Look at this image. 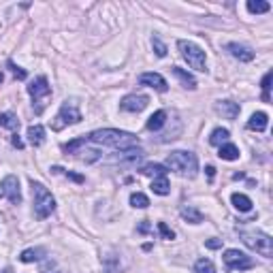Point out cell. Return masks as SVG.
Listing matches in <instances>:
<instances>
[{
  "instance_id": "6da1fadb",
  "label": "cell",
  "mask_w": 273,
  "mask_h": 273,
  "mask_svg": "<svg viewBox=\"0 0 273 273\" xmlns=\"http://www.w3.org/2000/svg\"><path fill=\"white\" fill-rule=\"evenodd\" d=\"M86 139H88L90 145H105V147H113L117 152L139 147V139L135 135L126 133V130H117V128L94 130V133H90Z\"/></svg>"
},
{
  "instance_id": "7a4b0ae2",
  "label": "cell",
  "mask_w": 273,
  "mask_h": 273,
  "mask_svg": "<svg viewBox=\"0 0 273 273\" xmlns=\"http://www.w3.org/2000/svg\"><path fill=\"white\" fill-rule=\"evenodd\" d=\"M32 188V203H34V216L39 220H45L47 216H52L56 209V198L52 196V192L47 190L41 182H30Z\"/></svg>"
},
{
  "instance_id": "3957f363",
  "label": "cell",
  "mask_w": 273,
  "mask_h": 273,
  "mask_svg": "<svg viewBox=\"0 0 273 273\" xmlns=\"http://www.w3.org/2000/svg\"><path fill=\"white\" fill-rule=\"evenodd\" d=\"M169 169H173L175 173H180L184 177H194L198 171V160L192 152H186V150H175L169 154L167 158Z\"/></svg>"
},
{
  "instance_id": "277c9868",
  "label": "cell",
  "mask_w": 273,
  "mask_h": 273,
  "mask_svg": "<svg viewBox=\"0 0 273 273\" xmlns=\"http://www.w3.org/2000/svg\"><path fill=\"white\" fill-rule=\"evenodd\" d=\"M241 241L250 247V250L258 252L260 256L271 258L273 256V239L267 233H260V231H239Z\"/></svg>"
},
{
  "instance_id": "5b68a950",
  "label": "cell",
  "mask_w": 273,
  "mask_h": 273,
  "mask_svg": "<svg viewBox=\"0 0 273 273\" xmlns=\"http://www.w3.org/2000/svg\"><path fill=\"white\" fill-rule=\"evenodd\" d=\"M177 49H180L182 58L188 62L190 68L194 70H201V73H205L207 70V58H205V52L201 49V47L192 41H177Z\"/></svg>"
},
{
  "instance_id": "8992f818",
  "label": "cell",
  "mask_w": 273,
  "mask_h": 273,
  "mask_svg": "<svg viewBox=\"0 0 273 273\" xmlns=\"http://www.w3.org/2000/svg\"><path fill=\"white\" fill-rule=\"evenodd\" d=\"M28 94L32 96L34 113H43L47 101H49V96H52V86H49V81H47V77L41 75V77L34 79L28 86Z\"/></svg>"
},
{
  "instance_id": "52a82bcc",
  "label": "cell",
  "mask_w": 273,
  "mask_h": 273,
  "mask_svg": "<svg viewBox=\"0 0 273 273\" xmlns=\"http://www.w3.org/2000/svg\"><path fill=\"white\" fill-rule=\"evenodd\" d=\"M79 122H81V111H79L77 101H64L60 111H58V115H56L54 130H62L68 124H79Z\"/></svg>"
},
{
  "instance_id": "ba28073f",
  "label": "cell",
  "mask_w": 273,
  "mask_h": 273,
  "mask_svg": "<svg viewBox=\"0 0 273 273\" xmlns=\"http://www.w3.org/2000/svg\"><path fill=\"white\" fill-rule=\"evenodd\" d=\"M222 258H224V265H227L229 269H233V271H245V269L254 267L252 256H247L239 250H227Z\"/></svg>"
},
{
  "instance_id": "9c48e42d",
  "label": "cell",
  "mask_w": 273,
  "mask_h": 273,
  "mask_svg": "<svg viewBox=\"0 0 273 273\" xmlns=\"http://www.w3.org/2000/svg\"><path fill=\"white\" fill-rule=\"evenodd\" d=\"M0 188H3V194L7 196V201L11 205H19L21 203V190H19V180L15 175H7L3 182H0Z\"/></svg>"
},
{
  "instance_id": "30bf717a",
  "label": "cell",
  "mask_w": 273,
  "mask_h": 273,
  "mask_svg": "<svg viewBox=\"0 0 273 273\" xmlns=\"http://www.w3.org/2000/svg\"><path fill=\"white\" fill-rule=\"evenodd\" d=\"M147 105H150V98L145 96V94H128V96L122 98L120 109L128 111V113H141Z\"/></svg>"
},
{
  "instance_id": "8fae6325",
  "label": "cell",
  "mask_w": 273,
  "mask_h": 273,
  "mask_svg": "<svg viewBox=\"0 0 273 273\" xmlns=\"http://www.w3.org/2000/svg\"><path fill=\"white\" fill-rule=\"evenodd\" d=\"M139 84L141 86H147V88H154L156 92H167L169 86H167V79H164L160 73H143L139 77Z\"/></svg>"
},
{
  "instance_id": "7c38bea8",
  "label": "cell",
  "mask_w": 273,
  "mask_h": 273,
  "mask_svg": "<svg viewBox=\"0 0 273 273\" xmlns=\"http://www.w3.org/2000/svg\"><path fill=\"white\" fill-rule=\"evenodd\" d=\"M141 158H143V152H141L139 147H133V150H122L117 152L115 156L111 158L113 164H137Z\"/></svg>"
},
{
  "instance_id": "4fadbf2b",
  "label": "cell",
  "mask_w": 273,
  "mask_h": 273,
  "mask_svg": "<svg viewBox=\"0 0 273 273\" xmlns=\"http://www.w3.org/2000/svg\"><path fill=\"white\" fill-rule=\"evenodd\" d=\"M227 52L237 58L239 62H252L254 60V52L250 49V47H245V45H239V43H229L227 45Z\"/></svg>"
},
{
  "instance_id": "5bb4252c",
  "label": "cell",
  "mask_w": 273,
  "mask_h": 273,
  "mask_svg": "<svg viewBox=\"0 0 273 273\" xmlns=\"http://www.w3.org/2000/svg\"><path fill=\"white\" fill-rule=\"evenodd\" d=\"M216 111L222 115V117H227V120H235L237 115H239L241 111V107L233 103V101H218L216 103Z\"/></svg>"
},
{
  "instance_id": "9a60e30c",
  "label": "cell",
  "mask_w": 273,
  "mask_h": 273,
  "mask_svg": "<svg viewBox=\"0 0 273 273\" xmlns=\"http://www.w3.org/2000/svg\"><path fill=\"white\" fill-rule=\"evenodd\" d=\"M267 122H269L267 113L265 111H256V113H252L250 120H247V128L256 130V133H265V130H267Z\"/></svg>"
},
{
  "instance_id": "2e32d148",
  "label": "cell",
  "mask_w": 273,
  "mask_h": 273,
  "mask_svg": "<svg viewBox=\"0 0 273 273\" xmlns=\"http://www.w3.org/2000/svg\"><path fill=\"white\" fill-rule=\"evenodd\" d=\"M171 70H173V75L182 81V86H184V88H188V90H196V79H194L192 75H190L188 70H184V68H180V66H173Z\"/></svg>"
},
{
  "instance_id": "e0dca14e",
  "label": "cell",
  "mask_w": 273,
  "mask_h": 273,
  "mask_svg": "<svg viewBox=\"0 0 273 273\" xmlns=\"http://www.w3.org/2000/svg\"><path fill=\"white\" fill-rule=\"evenodd\" d=\"M180 213H182V218H184V220L192 222V224H201V222H203V213H201L194 205H182Z\"/></svg>"
},
{
  "instance_id": "ac0fdd59",
  "label": "cell",
  "mask_w": 273,
  "mask_h": 273,
  "mask_svg": "<svg viewBox=\"0 0 273 273\" xmlns=\"http://www.w3.org/2000/svg\"><path fill=\"white\" fill-rule=\"evenodd\" d=\"M152 192H154V194H158V196H167V194L171 192V186H169L167 175L154 177V182H152Z\"/></svg>"
},
{
  "instance_id": "d6986e66",
  "label": "cell",
  "mask_w": 273,
  "mask_h": 273,
  "mask_svg": "<svg viewBox=\"0 0 273 273\" xmlns=\"http://www.w3.org/2000/svg\"><path fill=\"white\" fill-rule=\"evenodd\" d=\"M28 141H30V145H34V147L43 145V141H45V128L41 124L30 126L28 128Z\"/></svg>"
},
{
  "instance_id": "ffe728a7",
  "label": "cell",
  "mask_w": 273,
  "mask_h": 273,
  "mask_svg": "<svg viewBox=\"0 0 273 273\" xmlns=\"http://www.w3.org/2000/svg\"><path fill=\"white\" fill-rule=\"evenodd\" d=\"M231 201H233V207L237 209V211H252V198L250 196H245V194H241V192H235L233 196H231Z\"/></svg>"
},
{
  "instance_id": "44dd1931",
  "label": "cell",
  "mask_w": 273,
  "mask_h": 273,
  "mask_svg": "<svg viewBox=\"0 0 273 273\" xmlns=\"http://www.w3.org/2000/svg\"><path fill=\"white\" fill-rule=\"evenodd\" d=\"M164 122H167V111H156V113H152L150 115V120H147V130H160L164 126Z\"/></svg>"
},
{
  "instance_id": "7402d4cb",
  "label": "cell",
  "mask_w": 273,
  "mask_h": 273,
  "mask_svg": "<svg viewBox=\"0 0 273 273\" xmlns=\"http://www.w3.org/2000/svg\"><path fill=\"white\" fill-rule=\"evenodd\" d=\"M139 173L141 175H152V177H162V175H167V167H164V164H158V162H150V164H145V167H141Z\"/></svg>"
},
{
  "instance_id": "603a6c76",
  "label": "cell",
  "mask_w": 273,
  "mask_h": 273,
  "mask_svg": "<svg viewBox=\"0 0 273 273\" xmlns=\"http://www.w3.org/2000/svg\"><path fill=\"white\" fill-rule=\"evenodd\" d=\"M0 126L7 128V130H17V128H19L17 115H15V113H11V111L0 113Z\"/></svg>"
},
{
  "instance_id": "cb8c5ba5",
  "label": "cell",
  "mask_w": 273,
  "mask_h": 273,
  "mask_svg": "<svg viewBox=\"0 0 273 273\" xmlns=\"http://www.w3.org/2000/svg\"><path fill=\"white\" fill-rule=\"evenodd\" d=\"M45 254L43 247H28L19 254V260L21 263H34V260H41V256Z\"/></svg>"
},
{
  "instance_id": "d4e9b609",
  "label": "cell",
  "mask_w": 273,
  "mask_h": 273,
  "mask_svg": "<svg viewBox=\"0 0 273 273\" xmlns=\"http://www.w3.org/2000/svg\"><path fill=\"white\" fill-rule=\"evenodd\" d=\"M218 156L222 160H237V158H239V147L233 145V143H224V145H220Z\"/></svg>"
},
{
  "instance_id": "484cf974",
  "label": "cell",
  "mask_w": 273,
  "mask_h": 273,
  "mask_svg": "<svg viewBox=\"0 0 273 273\" xmlns=\"http://www.w3.org/2000/svg\"><path fill=\"white\" fill-rule=\"evenodd\" d=\"M229 137H231V133L227 128H216L211 133V137H209V143L211 145H222V143H227L229 141Z\"/></svg>"
},
{
  "instance_id": "4316f807",
  "label": "cell",
  "mask_w": 273,
  "mask_h": 273,
  "mask_svg": "<svg viewBox=\"0 0 273 273\" xmlns=\"http://www.w3.org/2000/svg\"><path fill=\"white\" fill-rule=\"evenodd\" d=\"M271 9V5L269 3H263V0H250V3H247V11H250L252 15H260V13H267V11Z\"/></svg>"
},
{
  "instance_id": "83f0119b",
  "label": "cell",
  "mask_w": 273,
  "mask_h": 273,
  "mask_svg": "<svg viewBox=\"0 0 273 273\" xmlns=\"http://www.w3.org/2000/svg\"><path fill=\"white\" fill-rule=\"evenodd\" d=\"M130 205L139 207V209H145V207H150V198L143 192H133L130 194Z\"/></svg>"
},
{
  "instance_id": "f1b7e54d",
  "label": "cell",
  "mask_w": 273,
  "mask_h": 273,
  "mask_svg": "<svg viewBox=\"0 0 273 273\" xmlns=\"http://www.w3.org/2000/svg\"><path fill=\"white\" fill-rule=\"evenodd\" d=\"M194 273H216V267L209 258H198L194 265Z\"/></svg>"
},
{
  "instance_id": "f546056e",
  "label": "cell",
  "mask_w": 273,
  "mask_h": 273,
  "mask_svg": "<svg viewBox=\"0 0 273 273\" xmlns=\"http://www.w3.org/2000/svg\"><path fill=\"white\" fill-rule=\"evenodd\" d=\"M7 66H9V70H11V73H13V77H15V79L23 81V79L28 77V73H26V70H23L21 66H17L13 60H9V62H7Z\"/></svg>"
},
{
  "instance_id": "4dcf8cb0",
  "label": "cell",
  "mask_w": 273,
  "mask_h": 273,
  "mask_svg": "<svg viewBox=\"0 0 273 273\" xmlns=\"http://www.w3.org/2000/svg\"><path fill=\"white\" fill-rule=\"evenodd\" d=\"M152 47H154V52H156L158 58H164V56H167V45H164L158 37H154V39H152Z\"/></svg>"
},
{
  "instance_id": "1f68e13d",
  "label": "cell",
  "mask_w": 273,
  "mask_h": 273,
  "mask_svg": "<svg viewBox=\"0 0 273 273\" xmlns=\"http://www.w3.org/2000/svg\"><path fill=\"white\" fill-rule=\"evenodd\" d=\"M54 173H64L68 180H73V182H77V184H84L86 180H84V175H77V173H70V171H64V169H60V167H54L52 169Z\"/></svg>"
},
{
  "instance_id": "d6a6232c",
  "label": "cell",
  "mask_w": 273,
  "mask_h": 273,
  "mask_svg": "<svg viewBox=\"0 0 273 273\" xmlns=\"http://www.w3.org/2000/svg\"><path fill=\"white\" fill-rule=\"evenodd\" d=\"M271 84V73H265V77H263V101L265 103H269L271 101V94H269V86Z\"/></svg>"
},
{
  "instance_id": "836d02e7",
  "label": "cell",
  "mask_w": 273,
  "mask_h": 273,
  "mask_svg": "<svg viewBox=\"0 0 273 273\" xmlns=\"http://www.w3.org/2000/svg\"><path fill=\"white\" fill-rule=\"evenodd\" d=\"M158 233L162 235V239H175V233L164 222H158Z\"/></svg>"
},
{
  "instance_id": "e575fe53",
  "label": "cell",
  "mask_w": 273,
  "mask_h": 273,
  "mask_svg": "<svg viewBox=\"0 0 273 273\" xmlns=\"http://www.w3.org/2000/svg\"><path fill=\"white\" fill-rule=\"evenodd\" d=\"M205 245L209 247V250H218V247H222V241L220 239H209V241H205Z\"/></svg>"
},
{
  "instance_id": "d590c367",
  "label": "cell",
  "mask_w": 273,
  "mask_h": 273,
  "mask_svg": "<svg viewBox=\"0 0 273 273\" xmlns=\"http://www.w3.org/2000/svg\"><path fill=\"white\" fill-rule=\"evenodd\" d=\"M11 141H13V145H15L17 150H21V147H23V143H21V139H19V135H13V139H11Z\"/></svg>"
},
{
  "instance_id": "8d00e7d4",
  "label": "cell",
  "mask_w": 273,
  "mask_h": 273,
  "mask_svg": "<svg viewBox=\"0 0 273 273\" xmlns=\"http://www.w3.org/2000/svg\"><path fill=\"white\" fill-rule=\"evenodd\" d=\"M147 231H150V224H147V220H143L139 227V233H147Z\"/></svg>"
},
{
  "instance_id": "74e56055",
  "label": "cell",
  "mask_w": 273,
  "mask_h": 273,
  "mask_svg": "<svg viewBox=\"0 0 273 273\" xmlns=\"http://www.w3.org/2000/svg\"><path fill=\"white\" fill-rule=\"evenodd\" d=\"M205 171H207V177H209V180H213V175H216V169H213V167H207Z\"/></svg>"
},
{
  "instance_id": "f35d334b",
  "label": "cell",
  "mask_w": 273,
  "mask_h": 273,
  "mask_svg": "<svg viewBox=\"0 0 273 273\" xmlns=\"http://www.w3.org/2000/svg\"><path fill=\"white\" fill-rule=\"evenodd\" d=\"M3 79H5V77H3V73H0V84H3Z\"/></svg>"
}]
</instances>
